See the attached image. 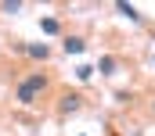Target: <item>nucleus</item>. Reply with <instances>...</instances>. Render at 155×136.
<instances>
[{"label": "nucleus", "mask_w": 155, "mask_h": 136, "mask_svg": "<svg viewBox=\"0 0 155 136\" xmlns=\"http://www.w3.org/2000/svg\"><path fill=\"white\" fill-rule=\"evenodd\" d=\"M119 14H126V18H130V22H137V18H141V14H137V7H134V4H119Z\"/></svg>", "instance_id": "423d86ee"}, {"label": "nucleus", "mask_w": 155, "mask_h": 136, "mask_svg": "<svg viewBox=\"0 0 155 136\" xmlns=\"http://www.w3.org/2000/svg\"><path fill=\"white\" fill-rule=\"evenodd\" d=\"M4 11H7V14H15V11H22V4H18V0H7V4H4Z\"/></svg>", "instance_id": "1a4fd4ad"}, {"label": "nucleus", "mask_w": 155, "mask_h": 136, "mask_svg": "<svg viewBox=\"0 0 155 136\" xmlns=\"http://www.w3.org/2000/svg\"><path fill=\"white\" fill-rule=\"evenodd\" d=\"M76 75H79V79H90V75H94V68H90V65H79Z\"/></svg>", "instance_id": "6e6552de"}, {"label": "nucleus", "mask_w": 155, "mask_h": 136, "mask_svg": "<svg viewBox=\"0 0 155 136\" xmlns=\"http://www.w3.org/2000/svg\"><path fill=\"white\" fill-rule=\"evenodd\" d=\"M97 68H101V75H116L119 61H116V57H101V61H97Z\"/></svg>", "instance_id": "39448f33"}, {"label": "nucleus", "mask_w": 155, "mask_h": 136, "mask_svg": "<svg viewBox=\"0 0 155 136\" xmlns=\"http://www.w3.org/2000/svg\"><path fill=\"white\" fill-rule=\"evenodd\" d=\"M65 50H69V54H83V50H87V43H83L79 36H69V39H65Z\"/></svg>", "instance_id": "20e7f679"}, {"label": "nucleus", "mask_w": 155, "mask_h": 136, "mask_svg": "<svg viewBox=\"0 0 155 136\" xmlns=\"http://www.w3.org/2000/svg\"><path fill=\"white\" fill-rule=\"evenodd\" d=\"M25 54H29V57H40V61H43V57L51 54V47H47V43H33V47H25Z\"/></svg>", "instance_id": "7ed1b4c3"}, {"label": "nucleus", "mask_w": 155, "mask_h": 136, "mask_svg": "<svg viewBox=\"0 0 155 136\" xmlns=\"http://www.w3.org/2000/svg\"><path fill=\"white\" fill-rule=\"evenodd\" d=\"M43 90H47V75H43V72H33V75H25V79L18 82V93H15V97H18V104H33Z\"/></svg>", "instance_id": "f257e3e1"}, {"label": "nucleus", "mask_w": 155, "mask_h": 136, "mask_svg": "<svg viewBox=\"0 0 155 136\" xmlns=\"http://www.w3.org/2000/svg\"><path fill=\"white\" fill-rule=\"evenodd\" d=\"M40 25H43V32H47V36H54V32H58V22H54V18H43Z\"/></svg>", "instance_id": "0eeeda50"}, {"label": "nucleus", "mask_w": 155, "mask_h": 136, "mask_svg": "<svg viewBox=\"0 0 155 136\" xmlns=\"http://www.w3.org/2000/svg\"><path fill=\"white\" fill-rule=\"evenodd\" d=\"M58 107H61L65 115H69V111H79V93H65V97H61V104H58Z\"/></svg>", "instance_id": "f03ea898"}]
</instances>
